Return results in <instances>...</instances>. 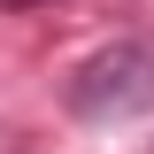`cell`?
I'll return each mask as SVG.
<instances>
[{"mask_svg":"<svg viewBox=\"0 0 154 154\" xmlns=\"http://www.w3.org/2000/svg\"><path fill=\"white\" fill-rule=\"evenodd\" d=\"M62 108L85 123H131L154 108V46L146 38H116L100 54H85L62 85Z\"/></svg>","mask_w":154,"mask_h":154,"instance_id":"6da1fadb","label":"cell"},{"mask_svg":"<svg viewBox=\"0 0 154 154\" xmlns=\"http://www.w3.org/2000/svg\"><path fill=\"white\" fill-rule=\"evenodd\" d=\"M0 8H54V0H0Z\"/></svg>","mask_w":154,"mask_h":154,"instance_id":"7a4b0ae2","label":"cell"}]
</instances>
